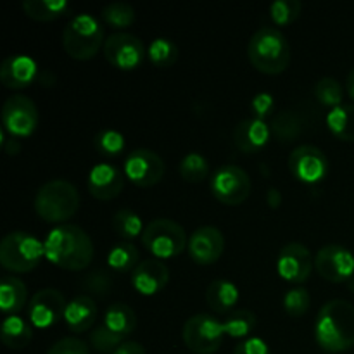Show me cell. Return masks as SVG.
Returning <instances> with one entry per match:
<instances>
[{"label": "cell", "mask_w": 354, "mask_h": 354, "mask_svg": "<svg viewBox=\"0 0 354 354\" xmlns=\"http://www.w3.org/2000/svg\"><path fill=\"white\" fill-rule=\"evenodd\" d=\"M45 258L64 270H83L92 263L93 242L83 228L71 223L57 225L44 241Z\"/></svg>", "instance_id": "1"}, {"label": "cell", "mask_w": 354, "mask_h": 354, "mask_svg": "<svg viewBox=\"0 0 354 354\" xmlns=\"http://www.w3.org/2000/svg\"><path fill=\"white\" fill-rule=\"evenodd\" d=\"M315 339L327 353L351 349L354 346V304L346 299L327 301L315 322Z\"/></svg>", "instance_id": "2"}, {"label": "cell", "mask_w": 354, "mask_h": 354, "mask_svg": "<svg viewBox=\"0 0 354 354\" xmlns=\"http://www.w3.org/2000/svg\"><path fill=\"white\" fill-rule=\"evenodd\" d=\"M248 55L252 66L261 73L279 75L290 62V45L282 31L263 26L249 40Z\"/></svg>", "instance_id": "3"}, {"label": "cell", "mask_w": 354, "mask_h": 354, "mask_svg": "<svg viewBox=\"0 0 354 354\" xmlns=\"http://www.w3.org/2000/svg\"><path fill=\"white\" fill-rule=\"evenodd\" d=\"M80 194L71 182L55 178L45 182L35 196V211L45 221H66L78 211Z\"/></svg>", "instance_id": "4"}, {"label": "cell", "mask_w": 354, "mask_h": 354, "mask_svg": "<svg viewBox=\"0 0 354 354\" xmlns=\"http://www.w3.org/2000/svg\"><path fill=\"white\" fill-rule=\"evenodd\" d=\"M104 28L100 21L90 12L75 14L68 21L62 33V44L73 59L86 61L99 52L104 44Z\"/></svg>", "instance_id": "5"}, {"label": "cell", "mask_w": 354, "mask_h": 354, "mask_svg": "<svg viewBox=\"0 0 354 354\" xmlns=\"http://www.w3.org/2000/svg\"><path fill=\"white\" fill-rule=\"evenodd\" d=\"M41 256H45L44 242L28 232H10L0 244V263L14 273H26L37 268Z\"/></svg>", "instance_id": "6"}, {"label": "cell", "mask_w": 354, "mask_h": 354, "mask_svg": "<svg viewBox=\"0 0 354 354\" xmlns=\"http://www.w3.org/2000/svg\"><path fill=\"white\" fill-rule=\"evenodd\" d=\"M142 244L158 258H173L185 251L189 245L185 230L169 218H156L145 225L142 232Z\"/></svg>", "instance_id": "7"}, {"label": "cell", "mask_w": 354, "mask_h": 354, "mask_svg": "<svg viewBox=\"0 0 354 354\" xmlns=\"http://www.w3.org/2000/svg\"><path fill=\"white\" fill-rule=\"evenodd\" d=\"M223 322L207 313L190 317L183 325V342L197 354H213L220 349L225 337Z\"/></svg>", "instance_id": "8"}, {"label": "cell", "mask_w": 354, "mask_h": 354, "mask_svg": "<svg viewBox=\"0 0 354 354\" xmlns=\"http://www.w3.org/2000/svg\"><path fill=\"white\" fill-rule=\"evenodd\" d=\"M211 192L223 204H241L251 194V178L248 173L235 165H223L211 176Z\"/></svg>", "instance_id": "9"}, {"label": "cell", "mask_w": 354, "mask_h": 354, "mask_svg": "<svg viewBox=\"0 0 354 354\" xmlns=\"http://www.w3.org/2000/svg\"><path fill=\"white\" fill-rule=\"evenodd\" d=\"M104 55L118 69L131 71L142 64L145 57V47L142 40L127 31L109 35L104 41Z\"/></svg>", "instance_id": "10"}, {"label": "cell", "mask_w": 354, "mask_h": 354, "mask_svg": "<svg viewBox=\"0 0 354 354\" xmlns=\"http://www.w3.org/2000/svg\"><path fill=\"white\" fill-rule=\"evenodd\" d=\"M3 130L12 137H28L38 124V109L30 97L17 93L9 97L2 107Z\"/></svg>", "instance_id": "11"}, {"label": "cell", "mask_w": 354, "mask_h": 354, "mask_svg": "<svg viewBox=\"0 0 354 354\" xmlns=\"http://www.w3.org/2000/svg\"><path fill=\"white\" fill-rule=\"evenodd\" d=\"M328 168L327 156L317 145H299L289 156L290 173L303 183L322 182L328 175Z\"/></svg>", "instance_id": "12"}, {"label": "cell", "mask_w": 354, "mask_h": 354, "mask_svg": "<svg viewBox=\"0 0 354 354\" xmlns=\"http://www.w3.org/2000/svg\"><path fill=\"white\" fill-rule=\"evenodd\" d=\"M165 175V161L151 149H135L124 159V176L138 187H152Z\"/></svg>", "instance_id": "13"}, {"label": "cell", "mask_w": 354, "mask_h": 354, "mask_svg": "<svg viewBox=\"0 0 354 354\" xmlns=\"http://www.w3.org/2000/svg\"><path fill=\"white\" fill-rule=\"evenodd\" d=\"M315 266L328 282H348L354 277V254L341 244H327L317 252Z\"/></svg>", "instance_id": "14"}, {"label": "cell", "mask_w": 354, "mask_h": 354, "mask_svg": "<svg viewBox=\"0 0 354 354\" xmlns=\"http://www.w3.org/2000/svg\"><path fill=\"white\" fill-rule=\"evenodd\" d=\"M313 265L315 261L310 249L299 242L286 244L277 256V272L283 280L292 283L306 282L310 279Z\"/></svg>", "instance_id": "15"}, {"label": "cell", "mask_w": 354, "mask_h": 354, "mask_svg": "<svg viewBox=\"0 0 354 354\" xmlns=\"http://www.w3.org/2000/svg\"><path fill=\"white\" fill-rule=\"evenodd\" d=\"M64 296L57 289H41L33 294L28 304V317L30 322L38 328H47L57 324L66 313Z\"/></svg>", "instance_id": "16"}, {"label": "cell", "mask_w": 354, "mask_h": 354, "mask_svg": "<svg viewBox=\"0 0 354 354\" xmlns=\"http://www.w3.org/2000/svg\"><path fill=\"white\" fill-rule=\"evenodd\" d=\"M189 254L199 265H213L225 251V237L220 228L204 225L189 237Z\"/></svg>", "instance_id": "17"}, {"label": "cell", "mask_w": 354, "mask_h": 354, "mask_svg": "<svg viewBox=\"0 0 354 354\" xmlns=\"http://www.w3.org/2000/svg\"><path fill=\"white\" fill-rule=\"evenodd\" d=\"M124 185V175L121 169L109 162H99L88 173V190L95 199L111 201L120 196Z\"/></svg>", "instance_id": "18"}, {"label": "cell", "mask_w": 354, "mask_h": 354, "mask_svg": "<svg viewBox=\"0 0 354 354\" xmlns=\"http://www.w3.org/2000/svg\"><path fill=\"white\" fill-rule=\"evenodd\" d=\"M38 76V66L33 57L26 54H14L3 59L0 66V80L7 88H24Z\"/></svg>", "instance_id": "19"}, {"label": "cell", "mask_w": 354, "mask_h": 354, "mask_svg": "<svg viewBox=\"0 0 354 354\" xmlns=\"http://www.w3.org/2000/svg\"><path fill=\"white\" fill-rule=\"evenodd\" d=\"M169 280V268L161 259H145L138 263L137 268L131 272V283L135 290L144 296L158 294L166 287Z\"/></svg>", "instance_id": "20"}, {"label": "cell", "mask_w": 354, "mask_h": 354, "mask_svg": "<svg viewBox=\"0 0 354 354\" xmlns=\"http://www.w3.org/2000/svg\"><path fill=\"white\" fill-rule=\"evenodd\" d=\"M270 137H272L270 124H266L265 120H259V118L254 116L242 120L234 130L235 145L242 152H248V154H254V152L261 151L268 144Z\"/></svg>", "instance_id": "21"}, {"label": "cell", "mask_w": 354, "mask_h": 354, "mask_svg": "<svg viewBox=\"0 0 354 354\" xmlns=\"http://www.w3.org/2000/svg\"><path fill=\"white\" fill-rule=\"evenodd\" d=\"M97 313H99V310H97V303L93 301V297L82 294V296H76L75 299L68 303L64 322L69 330L82 334V332L92 328V325L95 324Z\"/></svg>", "instance_id": "22"}, {"label": "cell", "mask_w": 354, "mask_h": 354, "mask_svg": "<svg viewBox=\"0 0 354 354\" xmlns=\"http://www.w3.org/2000/svg\"><path fill=\"white\" fill-rule=\"evenodd\" d=\"M239 287L228 279H216L206 290V303L216 313H227L237 304Z\"/></svg>", "instance_id": "23"}, {"label": "cell", "mask_w": 354, "mask_h": 354, "mask_svg": "<svg viewBox=\"0 0 354 354\" xmlns=\"http://www.w3.org/2000/svg\"><path fill=\"white\" fill-rule=\"evenodd\" d=\"M0 339L9 349H23L33 339V330L24 318L17 317V315H9L2 322Z\"/></svg>", "instance_id": "24"}, {"label": "cell", "mask_w": 354, "mask_h": 354, "mask_svg": "<svg viewBox=\"0 0 354 354\" xmlns=\"http://www.w3.org/2000/svg\"><path fill=\"white\" fill-rule=\"evenodd\" d=\"M28 299L26 286L17 277L6 275L0 283V308L3 313L9 315L19 313L24 308Z\"/></svg>", "instance_id": "25"}, {"label": "cell", "mask_w": 354, "mask_h": 354, "mask_svg": "<svg viewBox=\"0 0 354 354\" xmlns=\"http://www.w3.org/2000/svg\"><path fill=\"white\" fill-rule=\"evenodd\" d=\"M270 128L280 142H294L303 135L304 120L296 109H282L273 116Z\"/></svg>", "instance_id": "26"}, {"label": "cell", "mask_w": 354, "mask_h": 354, "mask_svg": "<svg viewBox=\"0 0 354 354\" xmlns=\"http://www.w3.org/2000/svg\"><path fill=\"white\" fill-rule=\"evenodd\" d=\"M104 325L118 335H128L137 327V315L128 304L113 303L107 306L104 315Z\"/></svg>", "instance_id": "27"}, {"label": "cell", "mask_w": 354, "mask_h": 354, "mask_svg": "<svg viewBox=\"0 0 354 354\" xmlns=\"http://www.w3.org/2000/svg\"><path fill=\"white\" fill-rule=\"evenodd\" d=\"M327 127L341 140L354 142V104H341L328 111Z\"/></svg>", "instance_id": "28"}, {"label": "cell", "mask_w": 354, "mask_h": 354, "mask_svg": "<svg viewBox=\"0 0 354 354\" xmlns=\"http://www.w3.org/2000/svg\"><path fill=\"white\" fill-rule=\"evenodd\" d=\"M69 9L66 0H24L23 10L37 21H52L61 17Z\"/></svg>", "instance_id": "29"}, {"label": "cell", "mask_w": 354, "mask_h": 354, "mask_svg": "<svg viewBox=\"0 0 354 354\" xmlns=\"http://www.w3.org/2000/svg\"><path fill=\"white\" fill-rule=\"evenodd\" d=\"M138 258H140L138 249L131 242L124 241L111 249L109 254H107V265L116 272H128V270L137 268Z\"/></svg>", "instance_id": "30"}, {"label": "cell", "mask_w": 354, "mask_h": 354, "mask_svg": "<svg viewBox=\"0 0 354 354\" xmlns=\"http://www.w3.org/2000/svg\"><path fill=\"white\" fill-rule=\"evenodd\" d=\"M113 228L124 241H131V239L142 235L145 227L142 225V218L138 216V213H135L130 207H123V209H118L114 213Z\"/></svg>", "instance_id": "31"}, {"label": "cell", "mask_w": 354, "mask_h": 354, "mask_svg": "<svg viewBox=\"0 0 354 354\" xmlns=\"http://www.w3.org/2000/svg\"><path fill=\"white\" fill-rule=\"evenodd\" d=\"M178 171L183 180L190 183H199L209 173V161L204 154L201 152H189L182 158L178 166Z\"/></svg>", "instance_id": "32"}, {"label": "cell", "mask_w": 354, "mask_h": 354, "mask_svg": "<svg viewBox=\"0 0 354 354\" xmlns=\"http://www.w3.org/2000/svg\"><path fill=\"white\" fill-rule=\"evenodd\" d=\"M180 50L176 47V44L169 38H156L151 41L147 48V57L151 59L152 64H156L158 68H168V66L175 64L176 59H178Z\"/></svg>", "instance_id": "33"}, {"label": "cell", "mask_w": 354, "mask_h": 354, "mask_svg": "<svg viewBox=\"0 0 354 354\" xmlns=\"http://www.w3.org/2000/svg\"><path fill=\"white\" fill-rule=\"evenodd\" d=\"M313 93L317 97L318 102H322L327 107H337L342 104V97H344V90L342 85L332 76H324L322 80H318L313 86Z\"/></svg>", "instance_id": "34"}, {"label": "cell", "mask_w": 354, "mask_h": 354, "mask_svg": "<svg viewBox=\"0 0 354 354\" xmlns=\"http://www.w3.org/2000/svg\"><path fill=\"white\" fill-rule=\"evenodd\" d=\"M223 325L225 334L230 335V337H248L256 327V315L249 310H235L234 313L223 322Z\"/></svg>", "instance_id": "35"}, {"label": "cell", "mask_w": 354, "mask_h": 354, "mask_svg": "<svg viewBox=\"0 0 354 354\" xmlns=\"http://www.w3.org/2000/svg\"><path fill=\"white\" fill-rule=\"evenodd\" d=\"M123 335L114 334L111 328H107L106 325L100 324L90 332V344L95 351L102 353V354H113L123 344Z\"/></svg>", "instance_id": "36"}, {"label": "cell", "mask_w": 354, "mask_h": 354, "mask_svg": "<svg viewBox=\"0 0 354 354\" xmlns=\"http://www.w3.org/2000/svg\"><path fill=\"white\" fill-rule=\"evenodd\" d=\"M93 145L97 151L104 156H118L124 151V135L121 131L113 130V128H106L100 130L99 133L93 137Z\"/></svg>", "instance_id": "37"}, {"label": "cell", "mask_w": 354, "mask_h": 354, "mask_svg": "<svg viewBox=\"0 0 354 354\" xmlns=\"http://www.w3.org/2000/svg\"><path fill=\"white\" fill-rule=\"evenodd\" d=\"M102 17L114 28H127L135 21V10L127 2H109L104 6Z\"/></svg>", "instance_id": "38"}, {"label": "cell", "mask_w": 354, "mask_h": 354, "mask_svg": "<svg viewBox=\"0 0 354 354\" xmlns=\"http://www.w3.org/2000/svg\"><path fill=\"white\" fill-rule=\"evenodd\" d=\"M82 286L83 289H85L88 294H92V296L104 297L109 294L111 289H113L114 280L109 272H106V270L102 268H97L93 270V272H90L88 275H85Z\"/></svg>", "instance_id": "39"}, {"label": "cell", "mask_w": 354, "mask_h": 354, "mask_svg": "<svg viewBox=\"0 0 354 354\" xmlns=\"http://www.w3.org/2000/svg\"><path fill=\"white\" fill-rule=\"evenodd\" d=\"M301 6L299 0H275L270 6V16L277 24H290L299 17Z\"/></svg>", "instance_id": "40"}, {"label": "cell", "mask_w": 354, "mask_h": 354, "mask_svg": "<svg viewBox=\"0 0 354 354\" xmlns=\"http://www.w3.org/2000/svg\"><path fill=\"white\" fill-rule=\"evenodd\" d=\"M311 297L310 292L303 287H296V289L287 290L283 296V308L290 317H301L310 310Z\"/></svg>", "instance_id": "41"}, {"label": "cell", "mask_w": 354, "mask_h": 354, "mask_svg": "<svg viewBox=\"0 0 354 354\" xmlns=\"http://www.w3.org/2000/svg\"><path fill=\"white\" fill-rule=\"evenodd\" d=\"M47 354H90L88 346L76 337H64L50 346Z\"/></svg>", "instance_id": "42"}, {"label": "cell", "mask_w": 354, "mask_h": 354, "mask_svg": "<svg viewBox=\"0 0 354 354\" xmlns=\"http://www.w3.org/2000/svg\"><path fill=\"white\" fill-rule=\"evenodd\" d=\"M273 107H275V99H273L272 93L259 92L252 97L251 109H252V113H254V118L265 120L268 114L273 113Z\"/></svg>", "instance_id": "43"}, {"label": "cell", "mask_w": 354, "mask_h": 354, "mask_svg": "<svg viewBox=\"0 0 354 354\" xmlns=\"http://www.w3.org/2000/svg\"><path fill=\"white\" fill-rule=\"evenodd\" d=\"M234 354H272V351L263 339L248 337L235 346Z\"/></svg>", "instance_id": "44"}, {"label": "cell", "mask_w": 354, "mask_h": 354, "mask_svg": "<svg viewBox=\"0 0 354 354\" xmlns=\"http://www.w3.org/2000/svg\"><path fill=\"white\" fill-rule=\"evenodd\" d=\"M113 354H145V349L140 342L124 341Z\"/></svg>", "instance_id": "45"}, {"label": "cell", "mask_w": 354, "mask_h": 354, "mask_svg": "<svg viewBox=\"0 0 354 354\" xmlns=\"http://www.w3.org/2000/svg\"><path fill=\"white\" fill-rule=\"evenodd\" d=\"M266 201H268L270 207L277 209V207L280 206V203H282V194H280V190L275 189V187H270L268 194H266Z\"/></svg>", "instance_id": "46"}, {"label": "cell", "mask_w": 354, "mask_h": 354, "mask_svg": "<svg viewBox=\"0 0 354 354\" xmlns=\"http://www.w3.org/2000/svg\"><path fill=\"white\" fill-rule=\"evenodd\" d=\"M3 147H6V152H9V154H17V152H19V149H21V145H19V142L14 140V138H9V140L6 142V145H3Z\"/></svg>", "instance_id": "47"}, {"label": "cell", "mask_w": 354, "mask_h": 354, "mask_svg": "<svg viewBox=\"0 0 354 354\" xmlns=\"http://www.w3.org/2000/svg\"><path fill=\"white\" fill-rule=\"evenodd\" d=\"M346 88H348V93L354 99V68L349 71L348 82H346Z\"/></svg>", "instance_id": "48"}, {"label": "cell", "mask_w": 354, "mask_h": 354, "mask_svg": "<svg viewBox=\"0 0 354 354\" xmlns=\"http://www.w3.org/2000/svg\"><path fill=\"white\" fill-rule=\"evenodd\" d=\"M348 286H349V289H351L354 292V277H353V279L348 280Z\"/></svg>", "instance_id": "49"}]
</instances>
